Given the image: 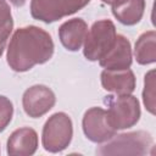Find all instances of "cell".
<instances>
[{"label":"cell","mask_w":156,"mask_h":156,"mask_svg":"<svg viewBox=\"0 0 156 156\" xmlns=\"http://www.w3.org/2000/svg\"><path fill=\"white\" fill-rule=\"evenodd\" d=\"M104 4H107V5H115V4H117L118 1H121V0H101Z\"/></svg>","instance_id":"obj_19"},{"label":"cell","mask_w":156,"mask_h":156,"mask_svg":"<svg viewBox=\"0 0 156 156\" xmlns=\"http://www.w3.org/2000/svg\"><path fill=\"white\" fill-rule=\"evenodd\" d=\"M89 2L90 0H30V15L49 24L78 12Z\"/></svg>","instance_id":"obj_6"},{"label":"cell","mask_w":156,"mask_h":156,"mask_svg":"<svg viewBox=\"0 0 156 156\" xmlns=\"http://www.w3.org/2000/svg\"><path fill=\"white\" fill-rule=\"evenodd\" d=\"M154 146V139L149 132L136 130L113 135L96 149V154L101 156L110 155H133L141 156L150 152Z\"/></svg>","instance_id":"obj_2"},{"label":"cell","mask_w":156,"mask_h":156,"mask_svg":"<svg viewBox=\"0 0 156 156\" xmlns=\"http://www.w3.org/2000/svg\"><path fill=\"white\" fill-rule=\"evenodd\" d=\"M134 57L139 65L146 66L156 62V32L147 30L139 35L134 46Z\"/></svg>","instance_id":"obj_14"},{"label":"cell","mask_w":156,"mask_h":156,"mask_svg":"<svg viewBox=\"0 0 156 156\" xmlns=\"http://www.w3.org/2000/svg\"><path fill=\"white\" fill-rule=\"evenodd\" d=\"M73 136V123L65 112L51 115L44 123L41 132V144L45 151L56 154L67 149Z\"/></svg>","instance_id":"obj_4"},{"label":"cell","mask_w":156,"mask_h":156,"mask_svg":"<svg viewBox=\"0 0 156 156\" xmlns=\"http://www.w3.org/2000/svg\"><path fill=\"white\" fill-rule=\"evenodd\" d=\"M56 102L55 93L44 84H35L26 89L22 96V107L27 116L39 118L48 113Z\"/></svg>","instance_id":"obj_8"},{"label":"cell","mask_w":156,"mask_h":156,"mask_svg":"<svg viewBox=\"0 0 156 156\" xmlns=\"http://www.w3.org/2000/svg\"><path fill=\"white\" fill-rule=\"evenodd\" d=\"M101 85L106 91L116 95L132 94L135 90L136 78L134 72L129 68L126 69H104L100 74Z\"/></svg>","instance_id":"obj_9"},{"label":"cell","mask_w":156,"mask_h":156,"mask_svg":"<svg viewBox=\"0 0 156 156\" xmlns=\"http://www.w3.org/2000/svg\"><path fill=\"white\" fill-rule=\"evenodd\" d=\"M104 102L107 105V119L116 130L128 129L135 126L140 119V102L132 95H108L105 96Z\"/></svg>","instance_id":"obj_3"},{"label":"cell","mask_w":156,"mask_h":156,"mask_svg":"<svg viewBox=\"0 0 156 156\" xmlns=\"http://www.w3.org/2000/svg\"><path fill=\"white\" fill-rule=\"evenodd\" d=\"M13 29L11 7L6 0H0V57L4 54L6 41Z\"/></svg>","instance_id":"obj_15"},{"label":"cell","mask_w":156,"mask_h":156,"mask_svg":"<svg viewBox=\"0 0 156 156\" xmlns=\"http://www.w3.org/2000/svg\"><path fill=\"white\" fill-rule=\"evenodd\" d=\"M145 0H121L112 5V15L124 26H134L140 22L145 11Z\"/></svg>","instance_id":"obj_13"},{"label":"cell","mask_w":156,"mask_h":156,"mask_svg":"<svg viewBox=\"0 0 156 156\" xmlns=\"http://www.w3.org/2000/svg\"><path fill=\"white\" fill-rule=\"evenodd\" d=\"M143 101L145 108L155 115V71H149L144 77V89H143Z\"/></svg>","instance_id":"obj_16"},{"label":"cell","mask_w":156,"mask_h":156,"mask_svg":"<svg viewBox=\"0 0 156 156\" xmlns=\"http://www.w3.org/2000/svg\"><path fill=\"white\" fill-rule=\"evenodd\" d=\"M39 145L38 134L30 127L13 130L6 143V151L11 156H30L35 154Z\"/></svg>","instance_id":"obj_11"},{"label":"cell","mask_w":156,"mask_h":156,"mask_svg":"<svg viewBox=\"0 0 156 156\" xmlns=\"http://www.w3.org/2000/svg\"><path fill=\"white\" fill-rule=\"evenodd\" d=\"M132 45L127 37L117 34L116 41L110 51L99 60V65L105 69H126L132 66Z\"/></svg>","instance_id":"obj_10"},{"label":"cell","mask_w":156,"mask_h":156,"mask_svg":"<svg viewBox=\"0 0 156 156\" xmlns=\"http://www.w3.org/2000/svg\"><path fill=\"white\" fill-rule=\"evenodd\" d=\"M82 128L87 139L96 144L107 141L117 132L108 123L106 110L98 106L90 107L84 112L82 119Z\"/></svg>","instance_id":"obj_7"},{"label":"cell","mask_w":156,"mask_h":156,"mask_svg":"<svg viewBox=\"0 0 156 156\" xmlns=\"http://www.w3.org/2000/svg\"><path fill=\"white\" fill-rule=\"evenodd\" d=\"M116 37V27L111 20H99L94 22L83 43L84 57L88 61H99L113 46Z\"/></svg>","instance_id":"obj_5"},{"label":"cell","mask_w":156,"mask_h":156,"mask_svg":"<svg viewBox=\"0 0 156 156\" xmlns=\"http://www.w3.org/2000/svg\"><path fill=\"white\" fill-rule=\"evenodd\" d=\"M51 35L40 27L17 28L7 45L6 61L15 72H27L35 65L46 63L54 55Z\"/></svg>","instance_id":"obj_1"},{"label":"cell","mask_w":156,"mask_h":156,"mask_svg":"<svg viewBox=\"0 0 156 156\" xmlns=\"http://www.w3.org/2000/svg\"><path fill=\"white\" fill-rule=\"evenodd\" d=\"M88 24L83 18H72L58 27V39L68 51H78L87 37Z\"/></svg>","instance_id":"obj_12"},{"label":"cell","mask_w":156,"mask_h":156,"mask_svg":"<svg viewBox=\"0 0 156 156\" xmlns=\"http://www.w3.org/2000/svg\"><path fill=\"white\" fill-rule=\"evenodd\" d=\"M13 117V105L11 100L0 95V133L6 129Z\"/></svg>","instance_id":"obj_17"},{"label":"cell","mask_w":156,"mask_h":156,"mask_svg":"<svg viewBox=\"0 0 156 156\" xmlns=\"http://www.w3.org/2000/svg\"><path fill=\"white\" fill-rule=\"evenodd\" d=\"M26 1H27V0H10V2H11L13 6H16V7L23 6V5L26 4Z\"/></svg>","instance_id":"obj_18"}]
</instances>
